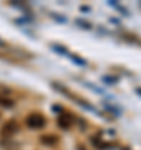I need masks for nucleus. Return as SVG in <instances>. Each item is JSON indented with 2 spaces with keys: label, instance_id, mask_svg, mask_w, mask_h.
<instances>
[{
  "label": "nucleus",
  "instance_id": "nucleus-3",
  "mask_svg": "<svg viewBox=\"0 0 141 150\" xmlns=\"http://www.w3.org/2000/svg\"><path fill=\"white\" fill-rule=\"evenodd\" d=\"M58 125L61 129H70L71 127V117L70 115H61V117L58 118Z\"/></svg>",
  "mask_w": 141,
  "mask_h": 150
},
{
  "label": "nucleus",
  "instance_id": "nucleus-4",
  "mask_svg": "<svg viewBox=\"0 0 141 150\" xmlns=\"http://www.w3.org/2000/svg\"><path fill=\"white\" fill-rule=\"evenodd\" d=\"M42 142H43V144H57L58 139H57L55 135H43V137H42Z\"/></svg>",
  "mask_w": 141,
  "mask_h": 150
},
{
  "label": "nucleus",
  "instance_id": "nucleus-2",
  "mask_svg": "<svg viewBox=\"0 0 141 150\" xmlns=\"http://www.w3.org/2000/svg\"><path fill=\"white\" fill-rule=\"evenodd\" d=\"M18 132V123L15 122V120H8V122H5V125L2 127V135L3 137H10V135L17 134Z\"/></svg>",
  "mask_w": 141,
  "mask_h": 150
},
{
  "label": "nucleus",
  "instance_id": "nucleus-1",
  "mask_svg": "<svg viewBox=\"0 0 141 150\" xmlns=\"http://www.w3.org/2000/svg\"><path fill=\"white\" fill-rule=\"evenodd\" d=\"M27 125L30 127V129H43L45 127V123H47V120H45V117L42 115V113H38V112H33L30 113L27 117Z\"/></svg>",
  "mask_w": 141,
  "mask_h": 150
},
{
  "label": "nucleus",
  "instance_id": "nucleus-5",
  "mask_svg": "<svg viewBox=\"0 0 141 150\" xmlns=\"http://www.w3.org/2000/svg\"><path fill=\"white\" fill-rule=\"evenodd\" d=\"M0 105H2V107H12L13 102L8 100V98H5V97H0Z\"/></svg>",
  "mask_w": 141,
  "mask_h": 150
}]
</instances>
